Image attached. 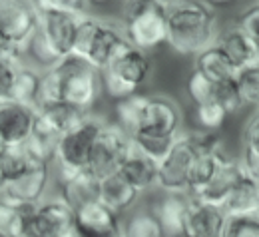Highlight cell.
Instances as JSON below:
<instances>
[{"mask_svg":"<svg viewBox=\"0 0 259 237\" xmlns=\"http://www.w3.org/2000/svg\"><path fill=\"white\" fill-rule=\"evenodd\" d=\"M102 92V72L80 56L68 54L42 72L38 104L66 102L82 110H92Z\"/></svg>","mask_w":259,"mask_h":237,"instance_id":"obj_1","label":"cell"},{"mask_svg":"<svg viewBox=\"0 0 259 237\" xmlns=\"http://www.w3.org/2000/svg\"><path fill=\"white\" fill-rule=\"evenodd\" d=\"M218 14L215 6L205 0H182L169 6L167 14V40L180 56H195L218 40Z\"/></svg>","mask_w":259,"mask_h":237,"instance_id":"obj_2","label":"cell"},{"mask_svg":"<svg viewBox=\"0 0 259 237\" xmlns=\"http://www.w3.org/2000/svg\"><path fill=\"white\" fill-rule=\"evenodd\" d=\"M126 44L128 40L124 30H120L108 20H102L86 12L80 16L72 54L80 56L82 60L102 72Z\"/></svg>","mask_w":259,"mask_h":237,"instance_id":"obj_3","label":"cell"},{"mask_svg":"<svg viewBox=\"0 0 259 237\" xmlns=\"http://www.w3.org/2000/svg\"><path fill=\"white\" fill-rule=\"evenodd\" d=\"M167 14L169 6L163 0H126L122 16L126 40L148 52L165 46Z\"/></svg>","mask_w":259,"mask_h":237,"instance_id":"obj_4","label":"cell"},{"mask_svg":"<svg viewBox=\"0 0 259 237\" xmlns=\"http://www.w3.org/2000/svg\"><path fill=\"white\" fill-rule=\"evenodd\" d=\"M154 60L150 52L128 42L102 70L104 94H108L112 100H120L140 92V88L150 80Z\"/></svg>","mask_w":259,"mask_h":237,"instance_id":"obj_5","label":"cell"},{"mask_svg":"<svg viewBox=\"0 0 259 237\" xmlns=\"http://www.w3.org/2000/svg\"><path fill=\"white\" fill-rule=\"evenodd\" d=\"M104 124H106L104 120L90 114L84 122H80L78 126H74L72 130H68L58 137L54 152V166L58 171V177L88 168L94 139Z\"/></svg>","mask_w":259,"mask_h":237,"instance_id":"obj_6","label":"cell"},{"mask_svg":"<svg viewBox=\"0 0 259 237\" xmlns=\"http://www.w3.org/2000/svg\"><path fill=\"white\" fill-rule=\"evenodd\" d=\"M197 150H199L197 132H182L176 137L169 152L160 160V173H158L160 192H188L190 169L197 156Z\"/></svg>","mask_w":259,"mask_h":237,"instance_id":"obj_7","label":"cell"},{"mask_svg":"<svg viewBox=\"0 0 259 237\" xmlns=\"http://www.w3.org/2000/svg\"><path fill=\"white\" fill-rule=\"evenodd\" d=\"M132 148H134L132 135L126 134L118 124H104L94 139L88 169L94 171L98 177L114 173L128 158Z\"/></svg>","mask_w":259,"mask_h":237,"instance_id":"obj_8","label":"cell"},{"mask_svg":"<svg viewBox=\"0 0 259 237\" xmlns=\"http://www.w3.org/2000/svg\"><path fill=\"white\" fill-rule=\"evenodd\" d=\"M76 235V209L58 194L36 203L32 237Z\"/></svg>","mask_w":259,"mask_h":237,"instance_id":"obj_9","label":"cell"},{"mask_svg":"<svg viewBox=\"0 0 259 237\" xmlns=\"http://www.w3.org/2000/svg\"><path fill=\"white\" fill-rule=\"evenodd\" d=\"M50 168L52 164L32 162L20 175L6 181V187L0 198H4L12 205L38 203L46 198V189L50 183Z\"/></svg>","mask_w":259,"mask_h":237,"instance_id":"obj_10","label":"cell"},{"mask_svg":"<svg viewBox=\"0 0 259 237\" xmlns=\"http://www.w3.org/2000/svg\"><path fill=\"white\" fill-rule=\"evenodd\" d=\"M184 114L178 102L163 94H150L142 128L136 134H154L163 137H178L182 134ZM134 134V135H136Z\"/></svg>","mask_w":259,"mask_h":237,"instance_id":"obj_11","label":"cell"},{"mask_svg":"<svg viewBox=\"0 0 259 237\" xmlns=\"http://www.w3.org/2000/svg\"><path fill=\"white\" fill-rule=\"evenodd\" d=\"M78 22H80L78 14H70L62 10H40L38 32L58 60L72 54Z\"/></svg>","mask_w":259,"mask_h":237,"instance_id":"obj_12","label":"cell"},{"mask_svg":"<svg viewBox=\"0 0 259 237\" xmlns=\"http://www.w3.org/2000/svg\"><path fill=\"white\" fill-rule=\"evenodd\" d=\"M40 24L34 0H0V30L20 44H28Z\"/></svg>","mask_w":259,"mask_h":237,"instance_id":"obj_13","label":"cell"},{"mask_svg":"<svg viewBox=\"0 0 259 237\" xmlns=\"http://www.w3.org/2000/svg\"><path fill=\"white\" fill-rule=\"evenodd\" d=\"M76 235L108 237L122 235V215L100 198L76 209Z\"/></svg>","mask_w":259,"mask_h":237,"instance_id":"obj_14","label":"cell"},{"mask_svg":"<svg viewBox=\"0 0 259 237\" xmlns=\"http://www.w3.org/2000/svg\"><path fill=\"white\" fill-rule=\"evenodd\" d=\"M36 108L16 100L0 102V137L6 146L24 144L34 130Z\"/></svg>","mask_w":259,"mask_h":237,"instance_id":"obj_15","label":"cell"},{"mask_svg":"<svg viewBox=\"0 0 259 237\" xmlns=\"http://www.w3.org/2000/svg\"><path fill=\"white\" fill-rule=\"evenodd\" d=\"M227 211L222 205L203 202L192 196L186 215L184 235L190 237H224Z\"/></svg>","mask_w":259,"mask_h":237,"instance_id":"obj_16","label":"cell"},{"mask_svg":"<svg viewBox=\"0 0 259 237\" xmlns=\"http://www.w3.org/2000/svg\"><path fill=\"white\" fill-rule=\"evenodd\" d=\"M190 202L192 194L188 192H162V196L154 202L152 211L160 219L163 235H184Z\"/></svg>","mask_w":259,"mask_h":237,"instance_id":"obj_17","label":"cell"},{"mask_svg":"<svg viewBox=\"0 0 259 237\" xmlns=\"http://www.w3.org/2000/svg\"><path fill=\"white\" fill-rule=\"evenodd\" d=\"M215 44L229 56V60L233 62V66L237 70L259 64V44L249 34L243 32L237 24H233L218 34Z\"/></svg>","mask_w":259,"mask_h":237,"instance_id":"obj_18","label":"cell"},{"mask_svg":"<svg viewBox=\"0 0 259 237\" xmlns=\"http://www.w3.org/2000/svg\"><path fill=\"white\" fill-rule=\"evenodd\" d=\"M130 183L146 194L150 189H156L158 187V173H160V162L150 158L148 154L140 152L136 146L132 148V152L128 154V158L122 162V166L118 169Z\"/></svg>","mask_w":259,"mask_h":237,"instance_id":"obj_19","label":"cell"},{"mask_svg":"<svg viewBox=\"0 0 259 237\" xmlns=\"http://www.w3.org/2000/svg\"><path fill=\"white\" fill-rule=\"evenodd\" d=\"M243 166L241 162H235L233 158H229L226 164H222L220 168L215 169V173L207 179V183L203 187H199L195 194H192L197 200H203V202L215 203V205H222L227 202L237 177L241 175Z\"/></svg>","mask_w":259,"mask_h":237,"instance_id":"obj_20","label":"cell"},{"mask_svg":"<svg viewBox=\"0 0 259 237\" xmlns=\"http://www.w3.org/2000/svg\"><path fill=\"white\" fill-rule=\"evenodd\" d=\"M140 196H142V192H138L120 171L100 177V196L98 198L106 205H110L114 211H118L120 215L128 213L138 203Z\"/></svg>","mask_w":259,"mask_h":237,"instance_id":"obj_21","label":"cell"},{"mask_svg":"<svg viewBox=\"0 0 259 237\" xmlns=\"http://www.w3.org/2000/svg\"><path fill=\"white\" fill-rule=\"evenodd\" d=\"M58 183H60V196L74 209L92 200H98L100 196V177L88 168L58 177Z\"/></svg>","mask_w":259,"mask_h":237,"instance_id":"obj_22","label":"cell"},{"mask_svg":"<svg viewBox=\"0 0 259 237\" xmlns=\"http://www.w3.org/2000/svg\"><path fill=\"white\" fill-rule=\"evenodd\" d=\"M224 209L227 213H259V177L243 168Z\"/></svg>","mask_w":259,"mask_h":237,"instance_id":"obj_23","label":"cell"},{"mask_svg":"<svg viewBox=\"0 0 259 237\" xmlns=\"http://www.w3.org/2000/svg\"><path fill=\"white\" fill-rule=\"evenodd\" d=\"M194 68L199 70L201 74H205L213 82H224L229 78H235V72H237V68L233 66L229 56L218 44H211L205 50H201L199 54H195Z\"/></svg>","mask_w":259,"mask_h":237,"instance_id":"obj_24","label":"cell"},{"mask_svg":"<svg viewBox=\"0 0 259 237\" xmlns=\"http://www.w3.org/2000/svg\"><path fill=\"white\" fill-rule=\"evenodd\" d=\"M150 94H142V92H134L126 98L114 100V114H116V124L126 132L134 135L144 122V114H146V106H148Z\"/></svg>","mask_w":259,"mask_h":237,"instance_id":"obj_25","label":"cell"},{"mask_svg":"<svg viewBox=\"0 0 259 237\" xmlns=\"http://www.w3.org/2000/svg\"><path fill=\"white\" fill-rule=\"evenodd\" d=\"M40 84H42V72H36L34 68L26 66L24 62L18 64L10 100L22 102V104L36 108L38 100H40Z\"/></svg>","mask_w":259,"mask_h":237,"instance_id":"obj_26","label":"cell"},{"mask_svg":"<svg viewBox=\"0 0 259 237\" xmlns=\"http://www.w3.org/2000/svg\"><path fill=\"white\" fill-rule=\"evenodd\" d=\"M243 148H241V166L251 175L259 177V108L249 116L243 128Z\"/></svg>","mask_w":259,"mask_h":237,"instance_id":"obj_27","label":"cell"},{"mask_svg":"<svg viewBox=\"0 0 259 237\" xmlns=\"http://www.w3.org/2000/svg\"><path fill=\"white\" fill-rule=\"evenodd\" d=\"M122 235L126 237H162L163 229L160 219L152 209L134 211L126 221H122Z\"/></svg>","mask_w":259,"mask_h":237,"instance_id":"obj_28","label":"cell"},{"mask_svg":"<svg viewBox=\"0 0 259 237\" xmlns=\"http://www.w3.org/2000/svg\"><path fill=\"white\" fill-rule=\"evenodd\" d=\"M229 118V112L218 100L203 102L194 106V120L203 132H220Z\"/></svg>","mask_w":259,"mask_h":237,"instance_id":"obj_29","label":"cell"},{"mask_svg":"<svg viewBox=\"0 0 259 237\" xmlns=\"http://www.w3.org/2000/svg\"><path fill=\"white\" fill-rule=\"evenodd\" d=\"M235 82L245 108H259V64L239 68L235 72Z\"/></svg>","mask_w":259,"mask_h":237,"instance_id":"obj_30","label":"cell"},{"mask_svg":"<svg viewBox=\"0 0 259 237\" xmlns=\"http://www.w3.org/2000/svg\"><path fill=\"white\" fill-rule=\"evenodd\" d=\"M32 162L34 160L26 154V150H24L22 144L6 146L2 150V154H0V169H2V173L6 177V181L12 179V177H16V175H20Z\"/></svg>","mask_w":259,"mask_h":237,"instance_id":"obj_31","label":"cell"},{"mask_svg":"<svg viewBox=\"0 0 259 237\" xmlns=\"http://www.w3.org/2000/svg\"><path fill=\"white\" fill-rule=\"evenodd\" d=\"M224 237H259V213H227Z\"/></svg>","mask_w":259,"mask_h":237,"instance_id":"obj_32","label":"cell"},{"mask_svg":"<svg viewBox=\"0 0 259 237\" xmlns=\"http://www.w3.org/2000/svg\"><path fill=\"white\" fill-rule=\"evenodd\" d=\"M186 92L192 104H203V102L215 100V82L209 80L205 74L192 68L188 80H186Z\"/></svg>","mask_w":259,"mask_h":237,"instance_id":"obj_33","label":"cell"},{"mask_svg":"<svg viewBox=\"0 0 259 237\" xmlns=\"http://www.w3.org/2000/svg\"><path fill=\"white\" fill-rule=\"evenodd\" d=\"M132 139H134V146L140 152L148 154L150 158H154L158 162L169 152L171 144L176 141V137H163V135H154V134H136L132 135Z\"/></svg>","mask_w":259,"mask_h":237,"instance_id":"obj_34","label":"cell"},{"mask_svg":"<svg viewBox=\"0 0 259 237\" xmlns=\"http://www.w3.org/2000/svg\"><path fill=\"white\" fill-rule=\"evenodd\" d=\"M215 100L220 102L227 112H229V116L231 114H237L239 110L245 108L235 78H229V80H224V82H215Z\"/></svg>","mask_w":259,"mask_h":237,"instance_id":"obj_35","label":"cell"},{"mask_svg":"<svg viewBox=\"0 0 259 237\" xmlns=\"http://www.w3.org/2000/svg\"><path fill=\"white\" fill-rule=\"evenodd\" d=\"M38 10H62L70 14H86L90 0H34Z\"/></svg>","mask_w":259,"mask_h":237,"instance_id":"obj_36","label":"cell"},{"mask_svg":"<svg viewBox=\"0 0 259 237\" xmlns=\"http://www.w3.org/2000/svg\"><path fill=\"white\" fill-rule=\"evenodd\" d=\"M24 56H26V46L0 30V60L12 62V64H22Z\"/></svg>","mask_w":259,"mask_h":237,"instance_id":"obj_37","label":"cell"},{"mask_svg":"<svg viewBox=\"0 0 259 237\" xmlns=\"http://www.w3.org/2000/svg\"><path fill=\"white\" fill-rule=\"evenodd\" d=\"M235 24H237L245 34H249V36L259 44V0L255 4L247 6V8L237 16Z\"/></svg>","mask_w":259,"mask_h":237,"instance_id":"obj_38","label":"cell"},{"mask_svg":"<svg viewBox=\"0 0 259 237\" xmlns=\"http://www.w3.org/2000/svg\"><path fill=\"white\" fill-rule=\"evenodd\" d=\"M16 68H18V64L0 60V102L10 100L12 84H14V76H16Z\"/></svg>","mask_w":259,"mask_h":237,"instance_id":"obj_39","label":"cell"},{"mask_svg":"<svg viewBox=\"0 0 259 237\" xmlns=\"http://www.w3.org/2000/svg\"><path fill=\"white\" fill-rule=\"evenodd\" d=\"M16 209H18V205H12V203L6 202L4 198H0V235L12 237L14 219H16Z\"/></svg>","mask_w":259,"mask_h":237,"instance_id":"obj_40","label":"cell"},{"mask_svg":"<svg viewBox=\"0 0 259 237\" xmlns=\"http://www.w3.org/2000/svg\"><path fill=\"white\" fill-rule=\"evenodd\" d=\"M205 2H209L211 6H227V4H231V2H235V0H205Z\"/></svg>","mask_w":259,"mask_h":237,"instance_id":"obj_41","label":"cell"},{"mask_svg":"<svg viewBox=\"0 0 259 237\" xmlns=\"http://www.w3.org/2000/svg\"><path fill=\"white\" fill-rule=\"evenodd\" d=\"M4 187H6V177H4V173H2V169H0V196H2Z\"/></svg>","mask_w":259,"mask_h":237,"instance_id":"obj_42","label":"cell"},{"mask_svg":"<svg viewBox=\"0 0 259 237\" xmlns=\"http://www.w3.org/2000/svg\"><path fill=\"white\" fill-rule=\"evenodd\" d=\"M108 2H112V0H90V6H104Z\"/></svg>","mask_w":259,"mask_h":237,"instance_id":"obj_43","label":"cell"},{"mask_svg":"<svg viewBox=\"0 0 259 237\" xmlns=\"http://www.w3.org/2000/svg\"><path fill=\"white\" fill-rule=\"evenodd\" d=\"M167 6H171V4H176V2H182V0H163Z\"/></svg>","mask_w":259,"mask_h":237,"instance_id":"obj_44","label":"cell"},{"mask_svg":"<svg viewBox=\"0 0 259 237\" xmlns=\"http://www.w3.org/2000/svg\"><path fill=\"white\" fill-rule=\"evenodd\" d=\"M4 148H6V144H4V139L0 137V154H2V150H4Z\"/></svg>","mask_w":259,"mask_h":237,"instance_id":"obj_45","label":"cell"}]
</instances>
